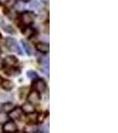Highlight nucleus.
I'll return each instance as SVG.
<instances>
[{
  "instance_id": "f257e3e1",
  "label": "nucleus",
  "mask_w": 118,
  "mask_h": 133,
  "mask_svg": "<svg viewBox=\"0 0 118 133\" xmlns=\"http://www.w3.org/2000/svg\"><path fill=\"white\" fill-rule=\"evenodd\" d=\"M19 20V27L21 29L22 28L27 27V26H32L35 21L36 15L34 12H30V11H23V12H20L17 16Z\"/></svg>"
},
{
  "instance_id": "f03ea898",
  "label": "nucleus",
  "mask_w": 118,
  "mask_h": 133,
  "mask_svg": "<svg viewBox=\"0 0 118 133\" xmlns=\"http://www.w3.org/2000/svg\"><path fill=\"white\" fill-rule=\"evenodd\" d=\"M5 46L10 51L12 52L18 53V54H22V51H21V47L19 46L17 40L14 37H6L5 38Z\"/></svg>"
},
{
  "instance_id": "7ed1b4c3",
  "label": "nucleus",
  "mask_w": 118,
  "mask_h": 133,
  "mask_svg": "<svg viewBox=\"0 0 118 133\" xmlns=\"http://www.w3.org/2000/svg\"><path fill=\"white\" fill-rule=\"evenodd\" d=\"M3 61L4 65L6 68H18L19 66L18 59L14 55H9V56L5 57Z\"/></svg>"
},
{
  "instance_id": "20e7f679",
  "label": "nucleus",
  "mask_w": 118,
  "mask_h": 133,
  "mask_svg": "<svg viewBox=\"0 0 118 133\" xmlns=\"http://www.w3.org/2000/svg\"><path fill=\"white\" fill-rule=\"evenodd\" d=\"M0 27L3 29L4 31H5L6 33H9V34H12V35H14L16 33L15 29H14L12 25H10L9 23H7L6 21H5L4 17L2 15H0Z\"/></svg>"
},
{
  "instance_id": "39448f33",
  "label": "nucleus",
  "mask_w": 118,
  "mask_h": 133,
  "mask_svg": "<svg viewBox=\"0 0 118 133\" xmlns=\"http://www.w3.org/2000/svg\"><path fill=\"white\" fill-rule=\"evenodd\" d=\"M33 88H34V91H37V92H44V91L46 90V83L44 82L43 79H36L34 80V83H33Z\"/></svg>"
},
{
  "instance_id": "423d86ee",
  "label": "nucleus",
  "mask_w": 118,
  "mask_h": 133,
  "mask_svg": "<svg viewBox=\"0 0 118 133\" xmlns=\"http://www.w3.org/2000/svg\"><path fill=\"white\" fill-rule=\"evenodd\" d=\"M17 125L14 121H7L4 123L3 130L5 133H14L17 131Z\"/></svg>"
},
{
  "instance_id": "0eeeda50",
  "label": "nucleus",
  "mask_w": 118,
  "mask_h": 133,
  "mask_svg": "<svg viewBox=\"0 0 118 133\" xmlns=\"http://www.w3.org/2000/svg\"><path fill=\"white\" fill-rule=\"evenodd\" d=\"M40 93L36 91H32L29 92V96H28V101L29 103H31L32 105L34 104H37L38 102L40 101Z\"/></svg>"
},
{
  "instance_id": "6e6552de",
  "label": "nucleus",
  "mask_w": 118,
  "mask_h": 133,
  "mask_svg": "<svg viewBox=\"0 0 118 133\" xmlns=\"http://www.w3.org/2000/svg\"><path fill=\"white\" fill-rule=\"evenodd\" d=\"M22 34L24 35L27 38H31L33 37L36 34V29H34L32 26H27V27H24L21 29Z\"/></svg>"
},
{
  "instance_id": "1a4fd4ad",
  "label": "nucleus",
  "mask_w": 118,
  "mask_h": 133,
  "mask_svg": "<svg viewBox=\"0 0 118 133\" xmlns=\"http://www.w3.org/2000/svg\"><path fill=\"white\" fill-rule=\"evenodd\" d=\"M36 49L41 53H48L49 51H50V46L47 43L39 42L36 44Z\"/></svg>"
},
{
  "instance_id": "9d476101",
  "label": "nucleus",
  "mask_w": 118,
  "mask_h": 133,
  "mask_svg": "<svg viewBox=\"0 0 118 133\" xmlns=\"http://www.w3.org/2000/svg\"><path fill=\"white\" fill-rule=\"evenodd\" d=\"M21 114H22L21 108H15L12 109L11 112H9V115H8V117L11 118L12 120H18L19 118L21 116Z\"/></svg>"
},
{
  "instance_id": "9b49d317",
  "label": "nucleus",
  "mask_w": 118,
  "mask_h": 133,
  "mask_svg": "<svg viewBox=\"0 0 118 133\" xmlns=\"http://www.w3.org/2000/svg\"><path fill=\"white\" fill-rule=\"evenodd\" d=\"M21 111L24 112L25 114H27V115H29V114L35 112V108H34V106L31 103L26 102L22 105V107H21Z\"/></svg>"
},
{
  "instance_id": "f8f14e48",
  "label": "nucleus",
  "mask_w": 118,
  "mask_h": 133,
  "mask_svg": "<svg viewBox=\"0 0 118 133\" xmlns=\"http://www.w3.org/2000/svg\"><path fill=\"white\" fill-rule=\"evenodd\" d=\"M2 88L5 91H11L14 87V83L11 80H3L2 82Z\"/></svg>"
},
{
  "instance_id": "ddd939ff",
  "label": "nucleus",
  "mask_w": 118,
  "mask_h": 133,
  "mask_svg": "<svg viewBox=\"0 0 118 133\" xmlns=\"http://www.w3.org/2000/svg\"><path fill=\"white\" fill-rule=\"evenodd\" d=\"M14 108V104L11 103V102H5L2 105V110H3L4 113H9Z\"/></svg>"
},
{
  "instance_id": "4468645a",
  "label": "nucleus",
  "mask_w": 118,
  "mask_h": 133,
  "mask_svg": "<svg viewBox=\"0 0 118 133\" xmlns=\"http://www.w3.org/2000/svg\"><path fill=\"white\" fill-rule=\"evenodd\" d=\"M25 130L27 133H36L37 132V127L36 125H28L26 126Z\"/></svg>"
},
{
  "instance_id": "2eb2a0df",
  "label": "nucleus",
  "mask_w": 118,
  "mask_h": 133,
  "mask_svg": "<svg viewBox=\"0 0 118 133\" xmlns=\"http://www.w3.org/2000/svg\"><path fill=\"white\" fill-rule=\"evenodd\" d=\"M27 76L29 77V79H31V80H36V79L38 78V76L37 74L33 71V70H29V71L27 72Z\"/></svg>"
},
{
  "instance_id": "dca6fc26",
  "label": "nucleus",
  "mask_w": 118,
  "mask_h": 133,
  "mask_svg": "<svg viewBox=\"0 0 118 133\" xmlns=\"http://www.w3.org/2000/svg\"><path fill=\"white\" fill-rule=\"evenodd\" d=\"M37 115H38L37 113L34 112V113L29 114V115H27V117L30 122H36V121H37Z\"/></svg>"
},
{
  "instance_id": "f3484780",
  "label": "nucleus",
  "mask_w": 118,
  "mask_h": 133,
  "mask_svg": "<svg viewBox=\"0 0 118 133\" xmlns=\"http://www.w3.org/2000/svg\"><path fill=\"white\" fill-rule=\"evenodd\" d=\"M11 95L8 93H1L0 94V100L1 101H7V100L11 99Z\"/></svg>"
},
{
  "instance_id": "a211bd4d",
  "label": "nucleus",
  "mask_w": 118,
  "mask_h": 133,
  "mask_svg": "<svg viewBox=\"0 0 118 133\" xmlns=\"http://www.w3.org/2000/svg\"><path fill=\"white\" fill-rule=\"evenodd\" d=\"M7 118L8 116L5 113L1 112L0 113V123H5V122H7Z\"/></svg>"
},
{
  "instance_id": "6ab92c4d",
  "label": "nucleus",
  "mask_w": 118,
  "mask_h": 133,
  "mask_svg": "<svg viewBox=\"0 0 118 133\" xmlns=\"http://www.w3.org/2000/svg\"><path fill=\"white\" fill-rule=\"evenodd\" d=\"M22 41V44L24 45V47H25V50H26V51H27V53L29 55H30L31 53H32V49H31V47L29 46V44H27V43H25L23 40H21Z\"/></svg>"
},
{
  "instance_id": "aec40b11",
  "label": "nucleus",
  "mask_w": 118,
  "mask_h": 133,
  "mask_svg": "<svg viewBox=\"0 0 118 133\" xmlns=\"http://www.w3.org/2000/svg\"><path fill=\"white\" fill-rule=\"evenodd\" d=\"M30 8H32V9H35V10H39L40 9V4L38 3V1L35 0V1H33L30 4Z\"/></svg>"
},
{
  "instance_id": "412c9836",
  "label": "nucleus",
  "mask_w": 118,
  "mask_h": 133,
  "mask_svg": "<svg viewBox=\"0 0 118 133\" xmlns=\"http://www.w3.org/2000/svg\"><path fill=\"white\" fill-rule=\"evenodd\" d=\"M9 0H0V5H6Z\"/></svg>"
},
{
  "instance_id": "4be33fe9",
  "label": "nucleus",
  "mask_w": 118,
  "mask_h": 133,
  "mask_svg": "<svg viewBox=\"0 0 118 133\" xmlns=\"http://www.w3.org/2000/svg\"><path fill=\"white\" fill-rule=\"evenodd\" d=\"M41 1H42V3L44 4V5H49V0H41Z\"/></svg>"
},
{
  "instance_id": "5701e85b",
  "label": "nucleus",
  "mask_w": 118,
  "mask_h": 133,
  "mask_svg": "<svg viewBox=\"0 0 118 133\" xmlns=\"http://www.w3.org/2000/svg\"><path fill=\"white\" fill-rule=\"evenodd\" d=\"M21 2H23V3H28V2L31 1V0H21Z\"/></svg>"
},
{
  "instance_id": "b1692460",
  "label": "nucleus",
  "mask_w": 118,
  "mask_h": 133,
  "mask_svg": "<svg viewBox=\"0 0 118 133\" xmlns=\"http://www.w3.org/2000/svg\"><path fill=\"white\" fill-rule=\"evenodd\" d=\"M3 80H4V79L2 78L1 76H0V84H1V83H2V82H3Z\"/></svg>"
},
{
  "instance_id": "393cba45",
  "label": "nucleus",
  "mask_w": 118,
  "mask_h": 133,
  "mask_svg": "<svg viewBox=\"0 0 118 133\" xmlns=\"http://www.w3.org/2000/svg\"><path fill=\"white\" fill-rule=\"evenodd\" d=\"M1 52H2V51H1V48H0V54H1Z\"/></svg>"
},
{
  "instance_id": "a878e982",
  "label": "nucleus",
  "mask_w": 118,
  "mask_h": 133,
  "mask_svg": "<svg viewBox=\"0 0 118 133\" xmlns=\"http://www.w3.org/2000/svg\"><path fill=\"white\" fill-rule=\"evenodd\" d=\"M14 133H21V132H17V131H16V132H14Z\"/></svg>"
},
{
  "instance_id": "bb28decb",
  "label": "nucleus",
  "mask_w": 118,
  "mask_h": 133,
  "mask_svg": "<svg viewBox=\"0 0 118 133\" xmlns=\"http://www.w3.org/2000/svg\"><path fill=\"white\" fill-rule=\"evenodd\" d=\"M1 36H1V33H0V38H1Z\"/></svg>"
},
{
  "instance_id": "cd10ccee",
  "label": "nucleus",
  "mask_w": 118,
  "mask_h": 133,
  "mask_svg": "<svg viewBox=\"0 0 118 133\" xmlns=\"http://www.w3.org/2000/svg\"><path fill=\"white\" fill-rule=\"evenodd\" d=\"M36 133H41V132H36Z\"/></svg>"
}]
</instances>
